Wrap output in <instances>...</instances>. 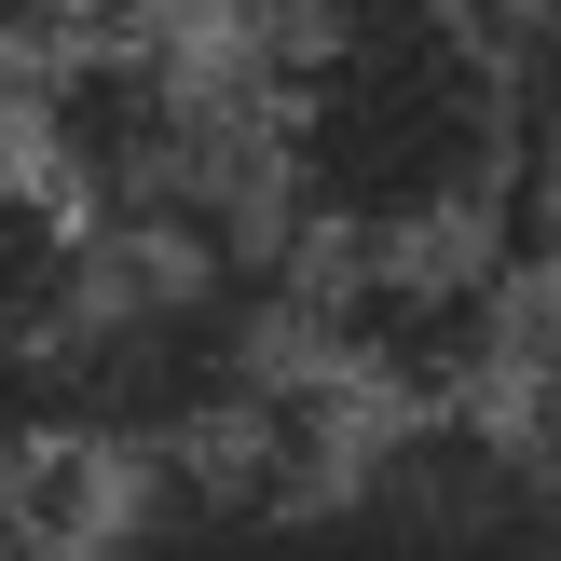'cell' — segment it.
I'll return each instance as SVG.
<instances>
[{"label": "cell", "mask_w": 561, "mask_h": 561, "mask_svg": "<svg viewBox=\"0 0 561 561\" xmlns=\"http://www.w3.org/2000/svg\"><path fill=\"white\" fill-rule=\"evenodd\" d=\"M233 82L288 261H438L535 219L507 0H247Z\"/></svg>", "instance_id": "obj_1"}, {"label": "cell", "mask_w": 561, "mask_h": 561, "mask_svg": "<svg viewBox=\"0 0 561 561\" xmlns=\"http://www.w3.org/2000/svg\"><path fill=\"white\" fill-rule=\"evenodd\" d=\"M69 561H561V453L520 411H329L96 480Z\"/></svg>", "instance_id": "obj_2"}, {"label": "cell", "mask_w": 561, "mask_h": 561, "mask_svg": "<svg viewBox=\"0 0 561 561\" xmlns=\"http://www.w3.org/2000/svg\"><path fill=\"white\" fill-rule=\"evenodd\" d=\"M82 507H96V480H82V466H55L42 438L14 425V398H0V561H69Z\"/></svg>", "instance_id": "obj_3"}, {"label": "cell", "mask_w": 561, "mask_h": 561, "mask_svg": "<svg viewBox=\"0 0 561 561\" xmlns=\"http://www.w3.org/2000/svg\"><path fill=\"white\" fill-rule=\"evenodd\" d=\"M507 69H520V179L561 219V0H507Z\"/></svg>", "instance_id": "obj_4"}, {"label": "cell", "mask_w": 561, "mask_h": 561, "mask_svg": "<svg viewBox=\"0 0 561 561\" xmlns=\"http://www.w3.org/2000/svg\"><path fill=\"white\" fill-rule=\"evenodd\" d=\"M507 383H520L507 411H520V425H535L548 453H561V288H548V301H520V343H507Z\"/></svg>", "instance_id": "obj_5"}, {"label": "cell", "mask_w": 561, "mask_h": 561, "mask_svg": "<svg viewBox=\"0 0 561 561\" xmlns=\"http://www.w3.org/2000/svg\"><path fill=\"white\" fill-rule=\"evenodd\" d=\"M0 42L55 55V42H82V14H69V0H0Z\"/></svg>", "instance_id": "obj_6"}, {"label": "cell", "mask_w": 561, "mask_h": 561, "mask_svg": "<svg viewBox=\"0 0 561 561\" xmlns=\"http://www.w3.org/2000/svg\"><path fill=\"white\" fill-rule=\"evenodd\" d=\"M69 14H82V27H124V14H137V0H69Z\"/></svg>", "instance_id": "obj_7"}]
</instances>
